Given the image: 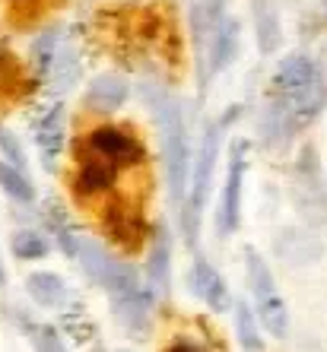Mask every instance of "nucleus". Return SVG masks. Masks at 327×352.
<instances>
[{
	"mask_svg": "<svg viewBox=\"0 0 327 352\" xmlns=\"http://www.w3.org/2000/svg\"><path fill=\"white\" fill-rule=\"evenodd\" d=\"M235 333L245 352H264V340H261V330H257V314L245 302H235Z\"/></svg>",
	"mask_w": 327,
	"mask_h": 352,
	"instance_id": "393cba45",
	"label": "nucleus"
},
{
	"mask_svg": "<svg viewBox=\"0 0 327 352\" xmlns=\"http://www.w3.org/2000/svg\"><path fill=\"white\" fill-rule=\"evenodd\" d=\"M191 289L200 302L210 308V311H226L232 305V295H229V286H226V279L222 273L213 267L207 257H194L191 263Z\"/></svg>",
	"mask_w": 327,
	"mask_h": 352,
	"instance_id": "ddd939ff",
	"label": "nucleus"
},
{
	"mask_svg": "<svg viewBox=\"0 0 327 352\" xmlns=\"http://www.w3.org/2000/svg\"><path fill=\"white\" fill-rule=\"evenodd\" d=\"M45 222H48L51 235H54V241H58V248L64 251L67 257H76V245H80V232L70 226V219H67L64 206L51 204L48 213H45Z\"/></svg>",
	"mask_w": 327,
	"mask_h": 352,
	"instance_id": "b1692460",
	"label": "nucleus"
},
{
	"mask_svg": "<svg viewBox=\"0 0 327 352\" xmlns=\"http://www.w3.org/2000/svg\"><path fill=\"white\" fill-rule=\"evenodd\" d=\"M273 254L286 267H311L324 254V241L305 226H286L273 238Z\"/></svg>",
	"mask_w": 327,
	"mask_h": 352,
	"instance_id": "9d476101",
	"label": "nucleus"
},
{
	"mask_svg": "<svg viewBox=\"0 0 327 352\" xmlns=\"http://www.w3.org/2000/svg\"><path fill=\"white\" fill-rule=\"evenodd\" d=\"M76 261L86 270V276L102 286L108 295H121V292H134V289H143V276L134 263L121 261L118 254H112L105 245H98L96 238L80 235V245H76Z\"/></svg>",
	"mask_w": 327,
	"mask_h": 352,
	"instance_id": "39448f33",
	"label": "nucleus"
},
{
	"mask_svg": "<svg viewBox=\"0 0 327 352\" xmlns=\"http://www.w3.org/2000/svg\"><path fill=\"white\" fill-rule=\"evenodd\" d=\"M32 346H35V352H67L64 340H61V333L54 327H35Z\"/></svg>",
	"mask_w": 327,
	"mask_h": 352,
	"instance_id": "bb28decb",
	"label": "nucleus"
},
{
	"mask_svg": "<svg viewBox=\"0 0 327 352\" xmlns=\"http://www.w3.org/2000/svg\"><path fill=\"white\" fill-rule=\"evenodd\" d=\"M115 318L127 333H147L149 318H153V292L149 289H134V292L112 295Z\"/></svg>",
	"mask_w": 327,
	"mask_h": 352,
	"instance_id": "dca6fc26",
	"label": "nucleus"
},
{
	"mask_svg": "<svg viewBox=\"0 0 327 352\" xmlns=\"http://www.w3.org/2000/svg\"><path fill=\"white\" fill-rule=\"evenodd\" d=\"M147 286L153 298L165 302L172 292V235L165 226H156L149 235V254H147Z\"/></svg>",
	"mask_w": 327,
	"mask_h": 352,
	"instance_id": "9b49d317",
	"label": "nucleus"
},
{
	"mask_svg": "<svg viewBox=\"0 0 327 352\" xmlns=\"http://www.w3.org/2000/svg\"><path fill=\"white\" fill-rule=\"evenodd\" d=\"M64 137H67V118H64V108L54 105L48 108L41 121L35 124V146H39V156L45 168H54L58 165V156L64 149Z\"/></svg>",
	"mask_w": 327,
	"mask_h": 352,
	"instance_id": "a211bd4d",
	"label": "nucleus"
},
{
	"mask_svg": "<svg viewBox=\"0 0 327 352\" xmlns=\"http://www.w3.org/2000/svg\"><path fill=\"white\" fill-rule=\"evenodd\" d=\"M102 226H105V235L124 248H140V241L147 238V219L127 204L105 206Z\"/></svg>",
	"mask_w": 327,
	"mask_h": 352,
	"instance_id": "2eb2a0df",
	"label": "nucleus"
},
{
	"mask_svg": "<svg viewBox=\"0 0 327 352\" xmlns=\"http://www.w3.org/2000/svg\"><path fill=\"white\" fill-rule=\"evenodd\" d=\"M3 283H7V273H3V267H0V286H3Z\"/></svg>",
	"mask_w": 327,
	"mask_h": 352,
	"instance_id": "c85d7f7f",
	"label": "nucleus"
},
{
	"mask_svg": "<svg viewBox=\"0 0 327 352\" xmlns=\"http://www.w3.org/2000/svg\"><path fill=\"white\" fill-rule=\"evenodd\" d=\"M270 86H273V98H270V102H277L283 111H289V118H293L299 127L308 124L327 102L324 70H321V64L315 58L299 54V51L286 54V58L279 60Z\"/></svg>",
	"mask_w": 327,
	"mask_h": 352,
	"instance_id": "f257e3e1",
	"label": "nucleus"
},
{
	"mask_svg": "<svg viewBox=\"0 0 327 352\" xmlns=\"http://www.w3.org/2000/svg\"><path fill=\"white\" fill-rule=\"evenodd\" d=\"M245 276H248V289H251L254 314L261 320V327L270 336L283 340L289 330V308L283 302V295H279L277 279L270 273L267 261L254 248H245Z\"/></svg>",
	"mask_w": 327,
	"mask_h": 352,
	"instance_id": "20e7f679",
	"label": "nucleus"
},
{
	"mask_svg": "<svg viewBox=\"0 0 327 352\" xmlns=\"http://www.w3.org/2000/svg\"><path fill=\"white\" fill-rule=\"evenodd\" d=\"M293 204L295 213L302 216L308 226L327 222V178L321 168L318 149L302 146L293 168Z\"/></svg>",
	"mask_w": 327,
	"mask_h": 352,
	"instance_id": "423d86ee",
	"label": "nucleus"
},
{
	"mask_svg": "<svg viewBox=\"0 0 327 352\" xmlns=\"http://www.w3.org/2000/svg\"><path fill=\"white\" fill-rule=\"evenodd\" d=\"M149 108H153L156 121H159V133H162V156H165V178H169V194L172 204L181 210L184 197H188V178H191V137H188V121L181 111L178 98H172L162 89H147Z\"/></svg>",
	"mask_w": 327,
	"mask_h": 352,
	"instance_id": "f03ea898",
	"label": "nucleus"
},
{
	"mask_svg": "<svg viewBox=\"0 0 327 352\" xmlns=\"http://www.w3.org/2000/svg\"><path fill=\"white\" fill-rule=\"evenodd\" d=\"M0 190L10 197V200H17V204H32L35 200V184L32 178L17 168V165H10L0 159Z\"/></svg>",
	"mask_w": 327,
	"mask_h": 352,
	"instance_id": "5701e85b",
	"label": "nucleus"
},
{
	"mask_svg": "<svg viewBox=\"0 0 327 352\" xmlns=\"http://www.w3.org/2000/svg\"><path fill=\"white\" fill-rule=\"evenodd\" d=\"M10 251L17 261H41L51 254V241L39 229H17L10 238Z\"/></svg>",
	"mask_w": 327,
	"mask_h": 352,
	"instance_id": "4be33fe9",
	"label": "nucleus"
},
{
	"mask_svg": "<svg viewBox=\"0 0 327 352\" xmlns=\"http://www.w3.org/2000/svg\"><path fill=\"white\" fill-rule=\"evenodd\" d=\"M162 352H204V349H200L194 340H188V336H178V340H172Z\"/></svg>",
	"mask_w": 327,
	"mask_h": 352,
	"instance_id": "cd10ccee",
	"label": "nucleus"
},
{
	"mask_svg": "<svg viewBox=\"0 0 327 352\" xmlns=\"http://www.w3.org/2000/svg\"><path fill=\"white\" fill-rule=\"evenodd\" d=\"M220 143H222V124L210 121L204 124L200 133V146H197L194 165H191V184H188V200L181 204V235L188 245H197L200 238V213L204 204L210 197V184H213V172H216V156H220Z\"/></svg>",
	"mask_w": 327,
	"mask_h": 352,
	"instance_id": "7ed1b4c3",
	"label": "nucleus"
},
{
	"mask_svg": "<svg viewBox=\"0 0 327 352\" xmlns=\"http://www.w3.org/2000/svg\"><path fill=\"white\" fill-rule=\"evenodd\" d=\"M32 60L51 89L67 92L80 80V58L58 29H48L32 41Z\"/></svg>",
	"mask_w": 327,
	"mask_h": 352,
	"instance_id": "0eeeda50",
	"label": "nucleus"
},
{
	"mask_svg": "<svg viewBox=\"0 0 327 352\" xmlns=\"http://www.w3.org/2000/svg\"><path fill=\"white\" fill-rule=\"evenodd\" d=\"M235 51H238V23L232 16H226V23L220 25V32L213 35L207 54L200 58V82L207 86L210 76L226 70L232 64V58H235Z\"/></svg>",
	"mask_w": 327,
	"mask_h": 352,
	"instance_id": "f3484780",
	"label": "nucleus"
},
{
	"mask_svg": "<svg viewBox=\"0 0 327 352\" xmlns=\"http://www.w3.org/2000/svg\"><path fill=\"white\" fill-rule=\"evenodd\" d=\"M86 153L108 159L118 168L140 165L147 159V149H143L137 133L127 131V127H118V124H98V127H92L86 133Z\"/></svg>",
	"mask_w": 327,
	"mask_h": 352,
	"instance_id": "6e6552de",
	"label": "nucleus"
},
{
	"mask_svg": "<svg viewBox=\"0 0 327 352\" xmlns=\"http://www.w3.org/2000/svg\"><path fill=\"white\" fill-rule=\"evenodd\" d=\"M131 98V82L118 74H98L83 92V105L92 115H112Z\"/></svg>",
	"mask_w": 327,
	"mask_h": 352,
	"instance_id": "4468645a",
	"label": "nucleus"
},
{
	"mask_svg": "<svg viewBox=\"0 0 327 352\" xmlns=\"http://www.w3.org/2000/svg\"><path fill=\"white\" fill-rule=\"evenodd\" d=\"M242 184H245V143H235L229 168H226V181H222L220 213H216V229L222 238H229L242 222Z\"/></svg>",
	"mask_w": 327,
	"mask_h": 352,
	"instance_id": "1a4fd4ad",
	"label": "nucleus"
},
{
	"mask_svg": "<svg viewBox=\"0 0 327 352\" xmlns=\"http://www.w3.org/2000/svg\"><path fill=\"white\" fill-rule=\"evenodd\" d=\"M324 10H327V0H324Z\"/></svg>",
	"mask_w": 327,
	"mask_h": 352,
	"instance_id": "7c9ffc66",
	"label": "nucleus"
},
{
	"mask_svg": "<svg viewBox=\"0 0 327 352\" xmlns=\"http://www.w3.org/2000/svg\"><path fill=\"white\" fill-rule=\"evenodd\" d=\"M251 16L261 54H273L279 48V38H283V25H279V13L273 7V0H251Z\"/></svg>",
	"mask_w": 327,
	"mask_h": 352,
	"instance_id": "aec40b11",
	"label": "nucleus"
},
{
	"mask_svg": "<svg viewBox=\"0 0 327 352\" xmlns=\"http://www.w3.org/2000/svg\"><path fill=\"white\" fill-rule=\"evenodd\" d=\"M92 352H105V346H96V349H92Z\"/></svg>",
	"mask_w": 327,
	"mask_h": 352,
	"instance_id": "c756f323",
	"label": "nucleus"
},
{
	"mask_svg": "<svg viewBox=\"0 0 327 352\" xmlns=\"http://www.w3.org/2000/svg\"><path fill=\"white\" fill-rule=\"evenodd\" d=\"M226 23V10L222 0H200L191 10V29H194V45H197V58H204L210 48L213 35L220 32V25Z\"/></svg>",
	"mask_w": 327,
	"mask_h": 352,
	"instance_id": "6ab92c4d",
	"label": "nucleus"
},
{
	"mask_svg": "<svg viewBox=\"0 0 327 352\" xmlns=\"http://www.w3.org/2000/svg\"><path fill=\"white\" fill-rule=\"evenodd\" d=\"M0 159L25 172V149H23V143H19L17 133L7 131V127H0Z\"/></svg>",
	"mask_w": 327,
	"mask_h": 352,
	"instance_id": "a878e982",
	"label": "nucleus"
},
{
	"mask_svg": "<svg viewBox=\"0 0 327 352\" xmlns=\"http://www.w3.org/2000/svg\"><path fill=\"white\" fill-rule=\"evenodd\" d=\"M118 175H121V168H118L115 162H108V159H102V156L86 153V156H83V162L76 165L74 194L80 197V200L102 197V194H108V190L118 184Z\"/></svg>",
	"mask_w": 327,
	"mask_h": 352,
	"instance_id": "f8f14e48",
	"label": "nucleus"
},
{
	"mask_svg": "<svg viewBox=\"0 0 327 352\" xmlns=\"http://www.w3.org/2000/svg\"><path fill=\"white\" fill-rule=\"evenodd\" d=\"M25 292L41 308H64L67 302V283L51 270H35L25 276Z\"/></svg>",
	"mask_w": 327,
	"mask_h": 352,
	"instance_id": "412c9836",
	"label": "nucleus"
}]
</instances>
